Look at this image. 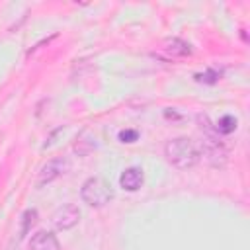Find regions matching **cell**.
<instances>
[{"instance_id":"obj_1","label":"cell","mask_w":250,"mask_h":250,"mask_svg":"<svg viewBox=\"0 0 250 250\" xmlns=\"http://www.w3.org/2000/svg\"><path fill=\"white\" fill-rule=\"evenodd\" d=\"M164 156L166 160L178 168V170H188L191 166H195L199 162V148L195 146V143L188 137H178L166 143L164 146Z\"/></svg>"},{"instance_id":"obj_2","label":"cell","mask_w":250,"mask_h":250,"mask_svg":"<svg viewBox=\"0 0 250 250\" xmlns=\"http://www.w3.org/2000/svg\"><path fill=\"white\" fill-rule=\"evenodd\" d=\"M80 197L90 207H104L113 199V189L104 178H88L80 188Z\"/></svg>"},{"instance_id":"obj_3","label":"cell","mask_w":250,"mask_h":250,"mask_svg":"<svg viewBox=\"0 0 250 250\" xmlns=\"http://www.w3.org/2000/svg\"><path fill=\"white\" fill-rule=\"evenodd\" d=\"M78 221H80V209H78L74 203L62 205V207H59V209L53 213V225H55L59 230H68V229H72Z\"/></svg>"},{"instance_id":"obj_4","label":"cell","mask_w":250,"mask_h":250,"mask_svg":"<svg viewBox=\"0 0 250 250\" xmlns=\"http://www.w3.org/2000/svg\"><path fill=\"white\" fill-rule=\"evenodd\" d=\"M66 168H68V162H66L64 158H53V160H49V162H47L45 166H41V170H39L37 186L41 188V186H45V184L57 180L59 176H62V174L66 172Z\"/></svg>"},{"instance_id":"obj_5","label":"cell","mask_w":250,"mask_h":250,"mask_svg":"<svg viewBox=\"0 0 250 250\" xmlns=\"http://www.w3.org/2000/svg\"><path fill=\"white\" fill-rule=\"evenodd\" d=\"M145 182V174H143V168L139 166H129L121 172L119 176V186L127 191H137Z\"/></svg>"},{"instance_id":"obj_6","label":"cell","mask_w":250,"mask_h":250,"mask_svg":"<svg viewBox=\"0 0 250 250\" xmlns=\"http://www.w3.org/2000/svg\"><path fill=\"white\" fill-rule=\"evenodd\" d=\"M29 250H61V244H59V238L53 232L39 230L31 236Z\"/></svg>"},{"instance_id":"obj_7","label":"cell","mask_w":250,"mask_h":250,"mask_svg":"<svg viewBox=\"0 0 250 250\" xmlns=\"http://www.w3.org/2000/svg\"><path fill=\"white\" fill-rule=\"evenodd\" d=\"M164 53L170 55V57H189L191 55V47L189 43H186L184 39L180 37H170L164 41Z\"/></svg>"},{"instance_id":"obj_8","label":"cell","mask_w":250,"mask_h":250,"mask_svg":"<svg viewBox=\"0 0 250 250\" xmlns=\"http://www.w3.org/2000/svg\"><path fill=\"white\" fill-rule=\"evenodd\" d=\"M234 129H236V119L232 115H223L219 119V123L215 125V131L221 135H230Z\"/></svg>"},{"instance_id":"obj_9","label":"cell","mask_w":250,"mask_h":250,"mask_svg":"<svg viewBox=\"0 0 250 250\" xmlns=\"http://www.w3.org/2000/svg\"><path fill=\"white\" fill-rule=\"evenodd\" d=\"M23 223H21V236H25L27 234V230L35 225V221H37V211L35 209H27V211H23Z\"/></svg>"},{"instance_id":"obj_10","label":"cell","mask_w":250,"mask_h":250,"mask_svg":"<svg viewBox=\"0 0 250 250\" xmlns=\"http://www.w3.org/2000/svg\"><path fill=\"white\" fill-rule=\"evenodd\" d=\"M219 76H221V72H219V70H213V68H209L207 72L195 74V80H197V82H205V84H215V82L219 80Z\"/></svg>"},{"instance_id":"obj_11","label":"cell","mask_w":250,"mask_h":250,"mask_svg":"<svg viewBox=\"0 0 250 250\" xmlns=\"http://www.w3.org/2000/svg\"><path fill=\"white\" fill-rule=\"evenodd\" d=\"M137 139H139V131H135V129H125V131L119 133L121 143H135Z\"/></svg>"}]
</instances>
